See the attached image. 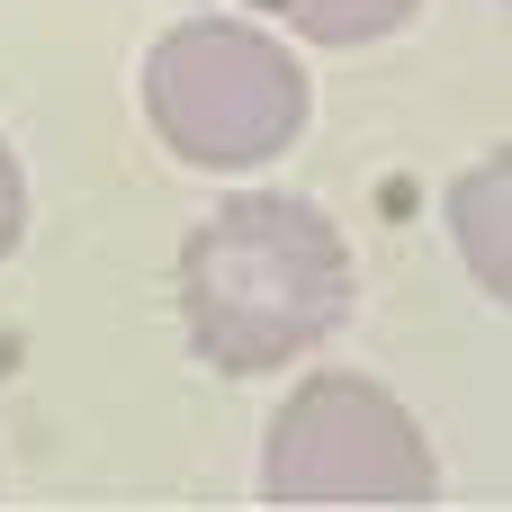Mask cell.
Here are the masks:
<instances>
[{
    "mask_svg": "<svg viewBox=\"0 0 512 512\" xmlns=\"http://www.w3.org/2000/svg\"><path fill=\"white\" fill-rule=\"evenodd\" d=\"M261 18H279V27H297L306 45H378V36H396L423 0H252Z\"/></svg>",
    "mask_w": 512,
    "mask_h": 512,
    "instance_id": "obj_5",
    "label": "cell"
},
{
    "mask_svg": "<svg viewBox=\"0 0 512 512\" xmlns=\"http://www.w3.org/2000/svg\"><path fill=\"white\" fill-rule=\"evenodd\" d=\"M441 468L423 423L378 378H306L261 441V495L270 504H432Z\"/></svg>",
    "mask_w": 512,
    "mask_h": 512,
    "instance_id": "obj_3",
    "label": "cell"
},
{
    "mask_svg": "<svg viewBox=\"0 0 512 512\" xmlns=\"http://www.w3.org/2000/svg\"><path fill=\"white\" fill-rule=\"evenodd\" d=\"M18 234H27V180H18V153L0 144V261H9Z\"/></svg>",
    "mask_w": 512,
    "mask_h": 512,
    "instance_id": "obj_6",
    "label": "cell"
},
{
    "mask_svg": "<svg viewBox=\"0 0 512 512\" xmlns=\"http://www.w3.org/2000/svg\"><path fill=\"white\" fill-rule=\"evenodd\" d=\"M306 63L243 18H180L144 54V117L198 171H252L306 135Z\"/></svg>",
    "mask_w": 512,
    "mask_h": 512,
    "instance_id": "obj_2",
    "label": "cell"
},
{
    "mask_svg": "<svg viewBox=\"0 0 512 512\" xmlns=\"http://www.w3.org/2000/svg\"><path fill=\"white\" fill-rule=\"evenodd\" d=\"M351 315V243L306 198H225L180 243V324L207 369L261 378L333 342Z\"/></svg>",
    "mask_w": 512,
    "mask_h": 512,
    "instance_id": "obj_1",
    "label": "cell"
},
{
    "mask_svg": "<svg viewBox=\"0 0 512 512\" xmlns=\"http://www.w3.org/2000/svg\"><path fill=\"white\" fill-rule=\"evenodd\" d=\"M504 198H512V162H477L459 189H450V234H459V252H468V279L504 306L512 297V252H504Z\"/></svg>",
    "mask_w": 512,
    "mask_h": 512,
    "instance_id": "obj_4",
    "label": "cell"
}]
</instances>
